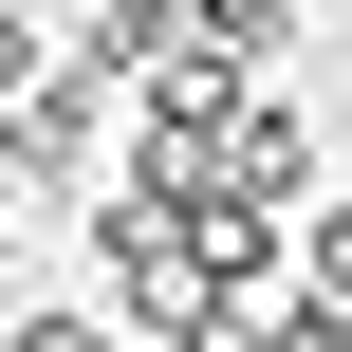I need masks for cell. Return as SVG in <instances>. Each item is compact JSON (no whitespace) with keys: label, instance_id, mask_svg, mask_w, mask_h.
I'll use <instances>...</instances> for the list:
<instances>
[{"label":"cell","instance_id":"obj_1","mask_svg":"<svg viewBox=\"0 0 352 352\" xmlns=\"http://www.w3.org/2000/svg\"><path fill=\"white\" fill-rule=\"evenodd\" d=\"M37 56H56V19H37V0H0V93H19Z\"/></svg>","mask_w":352,"mask_h":352},{"label":"cell","instance_id":"obj_2","mask_svg":"<svg viewBox=\"0 0 352 352\" xmlns=\"http://www.w3.org/2000/svg\"><path fill=\"white\" fill-rule=\"evenodd\" d=\"M297 260H316V297H334V316H352V204H334V223H316V241H297Z\"/></svg>","mask_w":352,"mask_h":352}]
</instances>
